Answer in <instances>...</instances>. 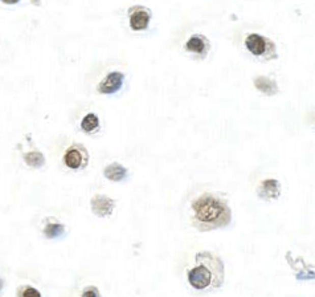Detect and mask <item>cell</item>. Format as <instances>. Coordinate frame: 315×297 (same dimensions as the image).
<instances>
[{"label":"cell","mask_w":315,"mask_h":297,"mask_svg":"<svg viewBox=\"0 0 315 297\" xmlns=\"http://www.w3.org/2000/svg\"><path fill=\"white\" fill-rule=\"evenodd\" d=\"M192 225L200 231L225 227L231 223L232 211L228 203L213 194L200 195L192 202Z\"/></svg>","instance_id":"6da1fadb"},{"label":"cell","mask_w":315,"mask_h":297,"mask_svg":"<svg viewBox=\"0 0 315 297\" xmlns=\"http://www.w3.org/2000/svg\"><path fill=\"white\" fill-rule=\"evenodd\" d=\"M187 278L191 287L197 291L219 288L224 280V264L221 259L211 252H199Z\"/></svg>","instance_id":"7a4b0ae2"},{"label":"cell","mask_w":315,"mask_h":297,"mask_svg":"<svg viewBox=\"0 0 315 297\" xmlns=\"http://www.w3.org/2000/svg\"><path fill=\"white\" fill-rule=\"evenodd\" d=\"M64 163L69 168L80 170L88 163V153L82 146H72L64 155Z\"/></svg>","instance_id":"3957f363"},{"label":"cell","mask_w":315,"mask_h":297,"mask_svg":"<svg viewBox=\"0 0 315 297\" xmlns=\"http://www.w3.org/2000/svg\"><path fill=\"white\" fill-rule=\"evenodd\" d=\"M90 205H92V210H93L94 214L97 216H101V218L109 216L114 210V201L105 196V195H96L90 202Z\"/></svg>","instance_id":"277c9868"},{"label":"cell","mask_w":315,"mask_h":297,"mask_svg":"<svg viewBox=\"0 0 315 297\" xmlns=\"http://www.w3.org/2000/svg\"><path fill=\"white\" fill-rule=\"evenodd\" d=\"M257 194L261 199L265 201H272V199H278L281 195V185L275 179H265L261 182V185L257 188Z\"/></svg>","instance_id":"5b68a950"},{"label":"cell","mask_w":315,"mask_h":297,"mask_svg":"<svg viewBox=\"0 0 315 297\" xmlns=\"http://www.w3.org/2000/svg\"><path fill=\"white\" fill-rule=\"evenodd\" d=\"M123 84V75L120 72H113L107 75L105 79L101 81L98 90L103 94H113V93L118 92L122 88Z\"/></svg>","instance_id":"8992f818"},{"label":"cell","mask_w":315,"mask_h":297,"mask_svg":"<svg viewBox=\"0 0 315 297\" xmlns=\"http://www.w3.org/2000/svg\"><path fill=\"white\" fill-rule=\"evenodd\" d=\"M150 21V12L146 8H134L130 16V24L134 31L146 30Z\"/></svg>","instance_id":"52a82bcc"},{"label":"cell","mask_w":315,"mask_h":297,"mask_svg":"<svg viewBox=\"0 0 315 297\" xmlns=\"http://www.w3.org/2000/svg\"><path fill=\"white\" fill-rule=\"evenodd\" d=\"M246 48L249 50V52H252L255 56H261L262 53H265L266 51V40L264 37L259 36V35H249L246 37Z\"/></svg>","instance_id":"ba28073f"},{"label":"cell","mask_w":315,"mask_h":297,"mask_svg":"<svg viewBox=\"0 0 315 297\" xmlns=\"http://www.w3.org/2000/svg\"><path fill=\"white\" fill-rule=\"evenodd\" d=\"M254 85L260 92L265 93L268 96H273V94L278 92L277 84H275L273 80L268 79V77H257V79L254 80Z\"/></svg>","instance_id":"9c48e42d"},{"label":"cell","mask_w":315,"mask_h":297,"mask_svg":"<svg viewBox=\"0 0 315 297\" xmlns=\"http://www.w3.org/2000/svg\"><path fill=\"white\" fill-rule=\"evenodd\" d=\"M103 174H105V177H106L107 179H110V181L120 182L126 178L127 170L123 167V166L118 165V163H113V165H109L105 168Z\"/></svg>","instance_id":"30bf717a"},{"label":"cell","mask_w":315,"mask_h":297,"mask_svg":"<svg viewBox=\"0 0 315 297\" xmlns=\"http://www.w3.org/2000/svg\"><path fill=\"white\" fill-rule=\"evenodd\" d=\"M186 48L188 51H191V52L204 53L207 51V43L206 40H204V37L197 36V35H196V36H192L188 40Z\"/></svg>","instance_id":"8fae6325"},{"label":"cell","mask_w":315,"mask_h":297,"mask_svg":"<svg viewBox=\"0 0 315 297\" xmlns=\"http://www.w3.org/2000/svg\"><path fill=\"white\" fill-rule=\"evenodd\" d=\"M100 128V119L96 114L90 113L88 116L83 117V119L81 121V129L87 133H93Z\"/></svg>","instance_id":"7c38bea8"},{"label":"cell","mask_w":315,"mask_h":297,"mask_svg":"<svg viewBox=\"0 0 315 297\" xmlns=\"http://www.w3.org/2000/svg\"><path fill=\"white\" fill-rule=\"evenodd\" d=\"M64 232H65V227L59 223H49L44 230V235L49 239L60 238V236H63Z\"/></svg>","instance_id":"4fadbf2b"},{"label":"cell","mask_w":315,"mask_h":297,"mask_svg":"<svg viewBox=\"0 0 315 297\" xmlns=\"http://www.w3.org/2000/svg\"><path fill=\"white\" fill-rule=\"evenodd\" d=\"M24 159H25V162H27L30 166H32V167H41V166L44 165V162H45L44 155L39 152L28 153V154H25Z\"/></svg>","instance_id":"5bb4252c"},{"label":"cell","mask_w":315,"mask_h":297,"mask_svg":"<svg viewBox=\"0 0 315 297\" xmlns=\"http://www.w3.org/2000/svg\"><path fill=\"white\" fill-rule=\"evenodd\" d=\"M23 297H41L40 292L32 287H27L23 292Z\"/></svg>","instance_id":"9a60e30c"},{"label":"cell","mask_w":315,"mask_h":297,"mask_svg":"<svg viewBox=\"0 0 315 297\" xmlns=\"http://www.w3.org/2000/svg\"><path fill=\"white\" fill-rule=\"evenodd\" d=\"M82 297H100V294H98V291H97L96 288L90 287L83 291Z\"/></svg>","instance_id":"2e32d148"},{"label":"cell","mask_w":315,"mask_h":297,"mask_svg":"<svg viewBox=\"0 0 315 297\" xmlns=\"http://www.w3.org/2000/svg\"><path fill=\"white\" fill-rule=\"evenodd\" d=\"M2 2H4V3H7V4H14V3H17L19 0H2Z\"/></svg>","instance_id":"e0dca14e"},{"label":"cell","mask_w":315,"mask_h":297,"mask_svg":"<svg viewBox=\"0 0 315 297\" xmlns=\"http://www.w3.org/2000/svg\"><path fill=\"white\" fill-rule=\"evenodd\" d=\"M2 288H3V280L0 279V291H2Z\"/></svg>","instance_id":"ac0fdd59"}]
</instances>
